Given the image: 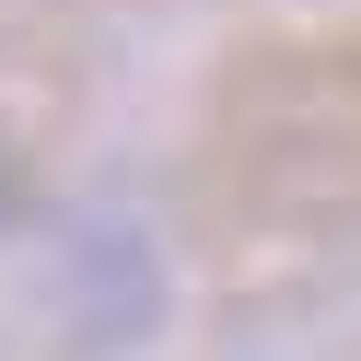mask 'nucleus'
<instances>
[{
	"label": "nucleus",
	"mask_w": 361,
	"mask_h": 361,
	"mask_svg": "<svg viewBox=\"0 0 361 361\" xmlns=\"http://www.w3.org/2000/svg\"><path fill=\"white\" fill-rule=\"evenodd\" d=\"M12 198H24V175H12V164H0V210H12Z\"/></svg>",
	"instance_id": "nucleus-1"
}]
</instances>
